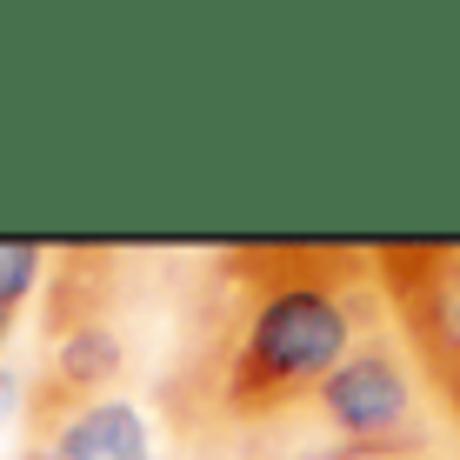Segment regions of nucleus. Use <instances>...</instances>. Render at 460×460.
I'll list each match as a JSON object with an SVG mask.
<instances>
[{"label": "nucleus", "mask_w": 460, "mask_h": 460, "mask_svg": "<svg viewBox=\"0 0 460 460\" xmlns=\"http://www.w3.org/2000/svg\"><path fill=\"white\" fill-rule=\"evenodd\" d=\"M374 261H380L394 334L414 354L427 394L460 427V247H440V241L374 247Z\"/></svg>", "instance_id": "7ed1b4c3"}, {"label": "nucleus", "mask_w": 460, "mask_h": 460, "mask_svg": "<svg viewBox=\"0 0 460 460\" xmlns=\"http://www.w3.org/2000/svg\"><path fill=\"white\" fill-rule=\"evenodd\" d=\"M40 274H47V253L34 241H0V314L21 307L40 288Z\"/></svg>", "instance_id": "20e7f679"}, {"label": "nucleus", "mask_w": 460, "mask_h": 460, "mask_svg": "<svg viewBox=\"0 0 460 460\" xmlns=\"http://www.w3.org/2000/svg\"><path fill=\"white\" fill-rule=\"evenodd\" d=\"M427 380L401 334H374L294 414L267 420L220 460H414L427 447Z\"/></svg>", "instance_id": "f03ea898"}, {"label": "nucleus", "mask_w": 460, "mask_h": 460, "mask_svg": "<svg viewBox=\"0 0 460 460\" xmlns=\"http://www.w3.org/2000/svg\"><path fill=\"white\" fill-rule=\"evenodd\" d=\"M387 327L374 247H220L187 274L161 414L194 460H220Z\"/></svg>", "instance_id": "f257e3e1"}, {"label": "nucleus", "mask_w": 460, "mask_h": 460, "mask_svg": "<svg viewBox=\"0 0 460 460\" xmlns=\"http://www.w3.org/2000/svg\"><path fill=\"white\" fill-rule=\"evenodd\" d=\"M0 341H7V314H0Z\"/></svg>", "instance_id": "39448f33"}]
</instances>
